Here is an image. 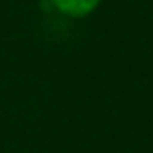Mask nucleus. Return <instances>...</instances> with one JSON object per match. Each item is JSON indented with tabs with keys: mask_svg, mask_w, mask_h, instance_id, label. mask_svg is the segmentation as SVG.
Returning a JSON list of instances; mask_svg holds the SVG:
<instances>
[{
	"mask_svg": "<svg viewBox=\"0 0 153 153\" xmlns=\"http://www.w3.org/2000/svg\"><path fill=\"white\" fill-rule=\"evenodd\" d=\"M50 2L60 15H64V17H68V19L89 17V15H93V13L100 8V4H102V0H50Z\"/></svg>",
	"mask_w": 153,
	"mask_h": 153,
	"instance_id": "f257e3e1",
	"label": "nucleus"
}]
</instances>
